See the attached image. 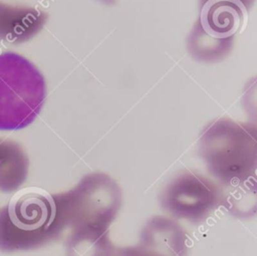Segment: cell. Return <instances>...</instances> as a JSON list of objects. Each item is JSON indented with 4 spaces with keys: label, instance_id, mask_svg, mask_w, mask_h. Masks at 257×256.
<instances>
[{
    "label": "cell",
    "instance_id": "obj_4",
    "mask_svg": "<svg viewBox=\"0 0 257 256\" xmlns=\"http://www.w3.org/2000/svg\"><path fill=\"white\" fill-rule=\"evenodd\" d=\"M67 227L107 229L121 206V190L104 173L85 175L67 192L55 194Z\"/></svg>",
    "mask_w": 257,
    "mask_h": 256
},
{
    "label": "cell",
    "instance_id": "obj_5",
    "mask_svg": "<svg viewBox=\"0 0 257 256\" xmlns=\"http://www.w3.org/2000/svg\"><path fill=\"white\" fill-rule=\"evenodd\" d=\"M223 189L210 178L193 171L173 177L160 193V205L174 218L191 222L207 219L222 203Z\"/></svg>",
    "mask_w": 257,
    "mask_h": 256
},
{
    "label": "cell",
    "instance_id": "obj_10",
    "mask_svg": "<svg viewBox=\"0 0 257 256\" xmlns=\"http://www.w3.org/2000/svg\"><path fill=\"white\" fill-rule=\"evenodd\" d=\"M114 249L107 229L76 227L67 239L65 256H113Z\"/></svg>",
    "mask_w": 257,
    "mask_h": 256
},
{
    "label": "cell",
    "instance_id": "obj_7",
    "mask_svg": "<svg viewBox=\"0 0 257 256\" xmlns=\"http://www.w3.org/2000/svg\"><path fill=\"white\" fill-rule=\"evenodd\" d=\"M47 17L35 7L0 2V40L9 43L28 41L41 31Z\"/></svg>",
    "mask_w": 257,
    "mask_h": 256
},
{
    "label": "cell",
    "instance_id": "obj_2",
    "mask_svg": "<svg viewBox=\"0 0 257 256\" xmlns=\"http://www.w3.org/2000/svg\"><path fill=\"white\" fill-rule=\"evenodd\" d=\"M199 153L208 172L221 184L233 186L255 177L256 124L230 118L208 123L199 139Z\"/></svg>",
    "mask_w": 257,
    "mask_h": 256
},
{
    "label": "cell",
    "instance_id": "obj_13",
    "mask_svg": "<svg viewBox=\"0 0 257 256\" xmlns=\"http://www.w3.org/2000/svg\"><path fill=\"white\" fill-rule=\"evenodd\" d=\"M102 3L107 5H113L115 3V0H100Z\"/></svg>",
    "mask_w": 257,
    "mask_h": 256
},
{
    "label": "cell",
    "instance_id": "obj_6",
    "mask_svg": "<svg viewBox=\"0 0 257 256\" xmlns=\"http://www.w3.org/2000/svg\"><path fill=\"white\" fill-rule=\"evenodd\" d=\"M244 18L223 10H201L187 41V47L198 61L218 62L232 50Z\"/></svg>",
    "mask_w": 257,
    "mask_h": 256
},
{
    "label": "cell",
    "instance_id": "obj_12",
    "mask_svg": "<svg viewBox=\"0 0 257 256\" xmlns=\"http://www.w3.org/2000/svg\"><path fill=\"white\" fill-rule=\"evenodd\" d=\"M113 256H162L151 249L141 246H128L114 249Z\"/></svg>",
    "mask_w": 257,
    "mask_h": 256
},
{
    "label": "cell",
    "instance_id": "obj_8",
    "mask_svg": "<svg viewBox=\"0 0 257 256\" xmlns=\"http://www.w3.org/2000/svg\"><path fill=\"white\" fill-rule=\"evenodd\" d=\"M139 244L162 256H186L188 237L173 219L155 216L144 225Z\"/></svg>",
    "mask_w": 257,
    "mask_h": 256
},
{
    "label": "cell",
    "instance_id": "obj_1",
    "mask_svg": "<svg viewBox=\"0 0 257 256\" xmlns=\"http://www.w3.org/2000/svg\"><path fill=\"white\" fill-rule=\"evenodd\" d=\"M66 228L55 194L23 189L0 208V251L37 249L56 240Z\"/></svg>",
    "mask_w": 257,
    "mask_h": 256
},
{
    "label": "cell",
    "instance_id": "obj_9",
    "mask_svg": "<svg viewBox=\"0 0 257 256\" xmlns=\"http://www.w3.org/2000/svg\"><path fill=\"white\" fill-rule=\"evenodd\" d=\"M29 159L16 142L0 139V192L12 193L26 181Z\"/></svg>",
    "mask_w": 257,
    "mask_h": 256
},
{
    "label": "cell",
    "instance_id": "obj_3",
    "mask_svg": "<svg viewBox=\"0 0 257 256\" xmlns=\"http://www.w3.org/2000/svg\"><path fill=\"white\" fill-rule=\"evenodd\" d=\"M46 82L39 69L16 52L0 54V131L28 126L40 113Z\"/></svg>",
    "mask_w": 257,
    "mask_h": 256
},
{
    "label": "cell",
    "instance_id": "obj_11",
    "mask_svg": "<svg viewBox=\"0 0 257 256\" xmlns=\"http://www.w3.org/2000/svg\"><path fill=\"white\" fill-rule=\"evenodd\" d=\"M255 0H199L201 10H223L245 18Z\"/></svg>",
    "mask_w": 257,
    "mask_h": 256
}]
</instances>
